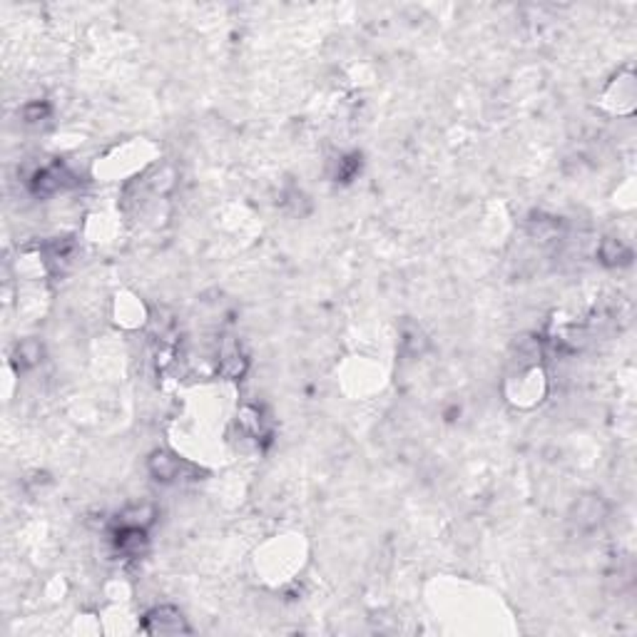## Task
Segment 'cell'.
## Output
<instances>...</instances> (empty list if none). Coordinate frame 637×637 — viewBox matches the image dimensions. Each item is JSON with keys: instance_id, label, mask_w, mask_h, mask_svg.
I'll use <instances>...</instances> for the list:
<instances>
[{"instance_id": "5", "label": "cell", "mask_w": 637, "mask_h": 637, "mask_svg": "<svg viewBox=\"0 0 637 637\" xmlns=\"http://www.w3.org/2000/svg\"><path fill=\"white\" fill-rule=\"evenodd\" d=\"M22 114H25L27 122H38L40 117H45V114H48V107H45V105H40V103H30V105H25Z\"/></svg>"}, {"instance_id": "4", "label": "cell", "mask_w": 637, "mask_h": 637, "mask_svg": "<svg viewBox=\"0 0 637 637\" xmlns=\"http://www.w3.org/2000/svg\"><path fill=\"white\" fill-rule=\"evenodd\" d=\"M40 356H43V346H40L38 341H33V339L20 341V346H18V359H20L22 366H35L40 361Z\"/></svg>"}, {"instance_id": "2", "label": "cell", "mask_w": 637, "mask_h": 637, "mask_svg": "<svg viewBox=\"0 0 637 637\" xmlns=\"http://www.w3.org/2000/svg\"><path fill=\"white\" fill-rule=\"evenodd\" d=\"M147 466H150V473H152L157 480H172L177 473H180V458H175L167 451L152 453Z\"/></svg>"}, {"instance_id": "3", "label": "cell", "mask_w": 637, "mask_h": 637, "mask_svg": "<svg viewBox=\"0 0 637 637\" xmlns=\"http://www.w3.org/2000/svg\"><path fill=\"white\" fill-rule=\"evenodd\" d=\"M600 259H603L605 264H622L630 259V249H627L622 242L617 239H605L603 244H600Z\"/></svg>"}, {"instance_id": "1", "label": "cell", "mask_w": 637, "mask_h": 637, "mask_svg": "<svg viewBox=\"0 0 637 637\" xmlns=\"http://www.w3.org/2000/svg\"><path fill=\"white\" fill-rule=\"evenodd\" d=\"M190 627L182 622V615L175 608H155L147 615V632H187Z\"/></svg>"}]
</instances>
